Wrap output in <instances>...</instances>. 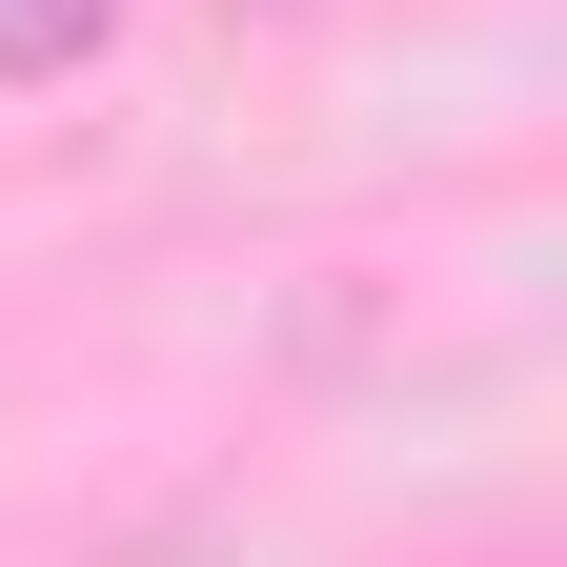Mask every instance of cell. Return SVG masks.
Wrapping results in <instances>:
<instances>
[{"instance_id":"cell-1","label":"cell","mask_w":567,"mask_h":567,"mask_svg":"<svg viewBox=\"0 0 567 567\" xmlns=\"http://www.w3.org/2000/svg\"><path fill=\"white\" fill-rule=\"evenodd\" d=\"M122 41V0H0V82H82Z\"/></svg>"}]
</instances>
